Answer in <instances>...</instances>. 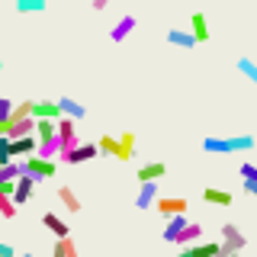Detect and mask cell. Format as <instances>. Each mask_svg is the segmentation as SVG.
<instances>
[{
	"label": "cell",
	"mask_w": 257,
	"mask_h": 257,
	"mask_svg": "<svg viewBox=\"0 0 257 257\" xmlns=\"http://www.w3.org/2000/svg\"><path fill=\"white\" fill-rule=\"evenodd\" d=\"M254 135H228V139L209 135L203 139V151L206 155H238V151H254Z\"/></svg>",
	"instance_id": "1"
},
{
	"label": "cell",
	"mask_w": 257,
	"mask_h": 257,
	"mask_svg": "<svg viewBox=\"0 0 257 257\" xmlns=\"http://www.w3.org/2000/svg\"><path fill=\"white\" fill-rule=\"evenodd\" d=\"M244 247H247L244 231H241L235 222H225L222 225V254L219 257H238Z\"/></svg>",
	"instance_id": "2"
},
{
	"label": "cell",
	"mask_w": 257,
	"mask_h": 257,
	"mask_svg": "<svg viewBox=\"0 0 257 257\" xmlns=\"http://www.w3.org/2000/svg\"><path fill=\"white\" fill-rule=\"evenodd\" d=\"M55 171H58V164H55V161H45V158H26L23 161V174L36 177V180H52Z\"/></svg>",
	"instance_id": "3"
},
{
	"label": "cell",
	"mask_w": 257,
	"mask_h": 257,
	"mask_svg": "<svg viewBox=\"0 0 257 257\" xmlns=\"http://www.w3.org/2000/svg\"><path fill=\"white\" fill-rule=\"evenodd\" d=\"M100 155L96 142H80L74 151H61V164H84V161H93Z\"/></svg>",
	"instance_id": "4"
},
{
	"label": "cell",
	"mask_w": 257,
	"mask_h": 257,
	"mask_svg": "<svg viewBox=\"0 0 257 257\" xmlns=\"http://www.w3.org/2000/svg\"><path fill=\"white\" fill-rule=\"evenodd\" d=\"M32 119L36 122H42V119H48V122H61V106H58V100H32Z\"/></svg>",
	"instance_id": "5"
},
{
	"label": "cell",
	"mask_w": 257,
	"mask_h": 257,
	"mask_svg": "<svg viewBox=\"0 0 257 257\" xmlns=\"http://www.w3.org/2000/svg\"><path fill=\"white\" fill-rule=\"evenodd\" d=\"M187 199H183V196H161L158 199V212L161 215H164V219H174V215H187Z\"/></svg>",
	"instance_id": "6"
},
{
	"label": "cell",
	"mask_w": 257,
	"mask_h": 257,
	"mask_svg": "<svg viewBox=\"0 0 257 257\" xmlns=\"http://www.w3.org/2000/svg\"><path fill=\"white\" fill-rule=\"evenodd\" d=\"M161 199L158 183H139V193H135V209H155Z\"/></svg>",
	"instance_id": "7"
},
{
	"label": "cell",
	"mask_w": 257,
	"mask_h": 257,
	"mask_svg": "<svg viewBox=\"0 0 257 257\" xmlns=\"http://www.w3.org/2000/svg\"><path fill=\"white\" fill-rule=\"evenodd\" d=\"M222 254V241H203V244L183 247L177 257H219Z\"/></svg>",
	"instance_id": "8"
},
{
	"label": "cell",
	"mask_w": 257,
	"mask_h": 257,
	"mask_svg": "<svg viewBox=\"0 0 257 257\" xmlns=\"http://www.w3.org/2000/svg\"><path fill=\"white\" fill-rule=\"evenodd\" d=\"M42 225L48 231L55 235V241H64V238H71V225L61 219V215H55V212H45L42 215Z\"/></svg>",
	"instance_id": "9"
},
{
	"label": "cell",
	"mask_w": 257,
	"mask_h": 257,
	"mask_svg": "<svg viewBox=\"0 0 257 257\" xmlns=\"http://www.w3.org/2000/svg\"><path fill=\"white\" fill-rule=\"evenodd\" d=\"M36 177H29V174H23L20 180H16V193H13V203L16 206H23V203H29L32 199V193H36Z\"/></svg>",
	"instance_id": "10"
},
{
	"label": "cell",
	"mask_w": 257,
	"mask_h": 257,
	"mask_svg": "<svg viewBox=\"0 0 257 257\" xmlns=\"http://www.w3.org/2000/svg\"><path fill=\"white\" fill-rule=\"evenodd\" d=\"M187 225H190L187 215H174V219H167L164 231H161V238H164V241H171V244H177V238H180L183 231H187Z\"/></svg>",
	"instance_id": "11"
},
{
	"label": "cell",
	"mask_w": 257,
	"mask_h": 257,
	"mask_svg": "<svg viewBox=\"0 0 257 257\" xmlns=\"http://www.w3.org/2000/svg\"><path fill=\"white\" fill-rule=\"evenodd\" d=\"M58 139L64 142V151H74L77 148V122H74V119H61V122H58Z\"/></svg>",
	"instance_id": "12"
},
{
	"label": "cell",
	"mask_w": 257,
	"mask_h": 257,
	"mask_svg": "<svg viewBox=\"0 0 257 257\" xmlns=\"http://www.w3.org/2000/svg\"><path fill=\"white\" fill-rule=\"evenodd\" d=\"M132 29H135V16H132V13H125L122 20H119L116 26L109 29V42H116V45H119V42H125V39L132 36Z\"/></svg>",
	"instance_id": "13"
},
{
	"label": "cell",
	"mask_w": 257,
	"mask_h": 257,
	"mask_svg": "<svg viewBox=\"0 0 257 257\" xmlns=\"http://www.w3.org/2000/svg\"><path fill=\"white\" fill-rule=\"evenodd\" d=\"M58 106H61V116L64 119H74V122H80V119L87 116V106H84V103H77V100H71V96H61Z\"/></svg>",
	"instance_id": "14"
},
{
	"label": "cell",
	"mask_w": 257,
	"mask_h": 257,
	"mask_svg": "<svg viewBox=\"0 0 257 257\" xmlns=\"http://www.w3.org/2000/svg\"><path fill=\"white\" fill-rule=\"evenodd\" d=\"M167 174V167L161 161H151V164H142L139 167V183H158L161 177Z\"/></svg>",
	"instance_id": "15"
},
{
	"label": "cell",
	"mask_w": 257,
	"mask_h": 257,
	"mask_svg": "<svg viewBox=\"0 0 257 257\" xmlns=\"http://www.w3.org/2000/svg\"><path fill=\"white\" fill-rule=\"evenodd\" d=\"M36 119H23V122H13L10 132H7V139L10 142H20V139H29V135H36Z\"/></svg>",
	"instance_id": "16"
},
{
	"label": "cell",
	"mask_w": 257,
	"mask_h": 257,
	"mask_svg": "<svg viewBox=\"0 0 257 257\" xmlns=\"http://www.w3.org/2000/svg\"><path fill=\"white\" fill-rule=\"evenodd\" d=\"M177 244H180V247L203 244V225H199V222H190V225H187V231H183V235L177 238Z\"/></svg>",
	"instance_id": "17"
},
{
	"label": "cell",
	"mask_w": 257,
	"mask_h": 257,
	"mask_svg": "<svg viewBox=\"0 0 257 257\" xmlns=\"http://www.w3.org/2000/svg\"><path fill=\"white\" fill-rule=\"evenodd\" d=\"M190 32H193V39H196V45H203V42H209V26H206V16L203 13H193L190 16Z\"/></svg>",
	"instance_id": "18"
},
{
	"label": "cell",
	"mask_w": 257,
	"mask_h": 257,
	"mask_svg": "<svg viewBox=\"0 0 257 257\" xmlns=\"http://www.w3.org/2000/svg\"><path fill=\"white\" fill-rule=\"evenodd\" d=\"M167 42L177 45V48H193V45H196V39H193L190 29H167Z\"/></svg>",
	"instance_id": "19"
},
{
	"label": "cell",
	"mask_w": 257,
	"mask_h": 257,
	"mask_svg": "<svg viewBox=\"0 0 257 257\" xmlns=\"http://www.w3.org/2000/svg\"><path fill=\"white\" fill-rule=\"evenodd\" d=\"M203 199L209 206H231V193L228 190H219V187H206L203 190Z\"/></svg>",
	"instance_id": "20"
},
{
	"label": "cell",
	"mask_w": 257,
	"mask_h": 257,
	"mask_svg": "<svg viewBox=\"0 0 257 257\" xmlns=\"http://www.w3.org/2000/svg\"><path fill=\"white\" fill-rule=\"evenodd\" d=\"M132 158H135V135L122 132L119 135V158L116 161H132Z\"/></svg>",
	"instance_id": "21"
},
{
	"label": "cell",
	"mask_w": 257,
	"mask_h": 257,
	"mask_svg": "<svg viewBox=\"0 0 257 257\" xmlns=\"http://www.w3.org/2000/svg\"><path fill=\"white\" fill-rule=\"evenodd\" d=\"M58 203L68 209V212H80V199L71 187H58Z\"/></svg>",
	"instance_id": "22"
},
{
	"label": "cell",
	"mask_w": 257,
	"mask_h": 257,
	"mask_svg": "<svg viewBox=\"0 0 257 257\" xmlns=\"http://www.w3.org/2000/svg\"><path fill=\"white\" fill-rule=\"evenodd\" d=\"M52 257H77V244L71 238H64V241H55V247H52Z\"/></svg>",
	"instance_id": "23"
},
{
	"label": "cell",
	"mask_w": 257,
	"mask_h": 257,
	"mask_svg": "<svg viewBox=\"0 0 257 257\" xmlns=\"http://www.w3.org/2000/svg\"><path fill=\"white\" fill-rule=\"evenodd\" d=\"M45 0H16V13H45Z\"/></svg>",
	"instance_id": "24"
},
{
	"label": "cell",
	"mask_w": 257,
	"mask_h": 257,
	"mask_svg": "<svg viewBox=\"0 0 257 257\" xmlns=\"http://www.w3.org/2000/svg\"><path fill=\"white\" fill-rule=\"evenodd\" d=\"M238 71H241L247 80H251V84H257V61H254V58L241 55V58H238Z\"/></svg>",
	"instance_id": "25"
},
{
	"label": "cell",
	"mask_w": 257,
	"mask_h": 257,
	"mask_svg": "<svg viewBox=\"0 0 257 257\" xmlns=\"http://www.w3.org/2000/svg\"><path fill=\"white\" fill-rule=\"evenodd\" d=\"M96 148H100V155H112V158H119V139H116V135H103V139L96 142Z\"/></svg>",
	"instance_id": "26"
},
{
	"label": "cell",
	"mask_w": 257,
	"mask_h": 257,
	"mask_svg": "<svg viewBox=\"0 0 257 257\" xmlns=\"http://www.w3.org/2000/svg\"><path fill=\"white\" fill-rule=\"evenodd\" d=\"M13 112H16V103L0 96V125H13Z\"/></svg>",
	"instance_id": "27"
},
{
	"label": "cell",
	"mask_w": 257,
	"mask_h": 257,
	"mask_svg": "<svg viewBox=\"0 0 257 257\" xmlns=\"http://www.w3.org/2000/svg\"><path fill=\"white\" fill-rule=\"evenodd\" d=\"M16 212H20V206H16L10 196H0V215H4V219H16Z\"/></svg>",
	"instance_id": "28"
},
{
	"label": "cell",
	"mask_w": 257,
	"mask_h": 257,
	"mask_svg": "<svg viewBox=\"0 0 257 257\" xmlns=\"http://www.w3.org/2000/svg\"><path fill=\"white\" fill-rule=\"evenodd\" d=\"M238 174H241V180H244V183H257V164H251V161H244Z\"/></svg>",
	"instance_id": "29"
},
{
	"label": "cell",
	"mask_w": 257,
	"mask_h": 257,
	"mask_svg": "<svg viewBox=\"0 0 257 257\" xmlns=\"http://www.w3.org/2000/svg\"><path fill=\"white\" fill-rule=\"evenodd\" d=\"M0 257H16L13 244H7V241H0Z\"/></svg>",
	"instance_id": "30"
},
{
	"label": "cell",
	"mask_w": 257,
	"mask_h": 257,
	"mask_svg": "<svg viewBox=\"0 0 257 257\" xmlns=\"http://www.w3.org/2000/svg\"><path fill=\"white\" fill-rule=\"evenodd\" d=\"M244 193L247 196H257V183H244Z\"/></svg>",
	"instance_id": "31"
},
{
	"label": "cell",
	"mask_w": 257,
	"mask_h": 257,
	"mask_svg": "<svg viewBox=\"0 0 257 257\" xmlns=\"http://www.w3.org/2000/svg\"><path fill=\"white\" fill-rule=\"evenodd\" d=\"M0 71H4V55H0Z\"/></svg>",
	"instance_id": "32"
},
{
	"label": "cell",
	"mask_w": 257,
	"mask_h": 257,
	"mask_svg": "<svg viewBox=\"0 0 257 257\" xmlns=\"http://www.w3.org/2000/svg\"><path fill=\"white\" fill-rule=\"evenodd\" d=\"M23 257H36V254H23Z\"/></svg>",
	"instance_id": "33"
}]
</instances>
